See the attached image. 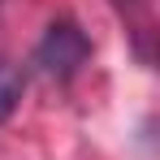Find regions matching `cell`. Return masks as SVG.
Returning <instances> with one entry per match:
<instances>
[{
    "mask_svg": "<svg viewBox=\"0 0 160 160\" xmlns=\"http://www.w3.org/2000/svg\"><path fill=\"white\" fill-rule=\"evenodd\" d=\"M87 56H91L87 30H82L78 22H69V18H61V22H52V26L43 30V39H39L35 69L48 74V78H56V82H69L82 65H87Z\"/></svg>",
    "mask_w": 160,
    "mask_h": 160,
    "instance_id": "cell-1",
    "label": "cell"
},
{
    "mask_svg": "<svg viewBox=\"0 0 160 160\" xmlns=\"http://www.w3.org/2000/svg\"><path fill=\"white\" fill-rule=\"evenodd\" d=\"M22 95H26V69L13 61H0V126L18 112Z\"/></svg>",
    "mask_w": 160,
    "mask_h": 160,
    "instance_id": "cell-2",
    "label": "cell"
}]
</instances>
